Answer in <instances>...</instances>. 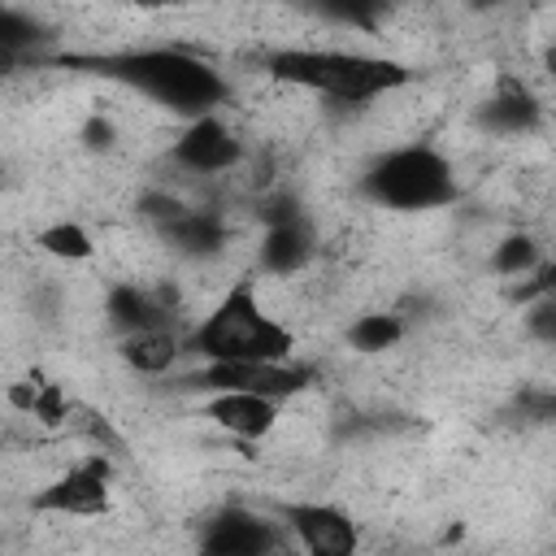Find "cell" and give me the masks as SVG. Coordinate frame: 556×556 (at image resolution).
<instances>
[{
  "instance_id": "4fadbf2b",
  "label": "cell",
  "mask_w": 556,
  "mask_h": 556,
  "mask_svg": "<svg viewBox=\"0 0 556 556\" xmlns=\"http://www.w3.org/2000/svg\"><path fill=\"white\" fill-rule=\"evenodd\" d=\"M182 334L187 330H174V326H143V330H130V334H117V356L135 369V374H165L178 365L182 356Z\"/></svg>"
},
{
  "instance_id": "603a6c76",
  "label": "cell",
  "mask_w": 556,
  "mask_h": 556,
  "mask_svg": "<svg viewBox=\"0 0 556 556\" xmlns=\"http://www.w3.org/2000/svg\"><path fill=\"white\" fill-rule=\"evenodd\" d=\"M526 326H530V334L543 339V343L556 339V304H552V295H539V300L526 304Z\"/></svg>"
},
{
  "instance_id": "8992f818",
  "label": "cell",
  "mask_w": 556,
  "mask_h": 556,
  "mask_svg": "<svg viewBox=\"0 0 556 556\" xmlns=\"http://www.w3.org/2000/svg\"><path fill=\"white\" fill-rule=\"evenodd\" d=\"M109 486H113V460L104 452H91L78 465L61 469L48 486H39L30 495V508L39 517H104L113 504Z\"/></svg>"
},
{
  "instance_id": "30bf717a",
  "label": "cell",
  "mask_w": 556,
  "mask_h": 556,
  "mask_svg": "<svg viewBox=\"0 0 556 556\" xmlns=\"http://www.w3.org/2000/svg\"><path fill=\"white\" fill-rule=\"evenodd\" d=\"M282 408L287 404H278L269 395H256V391H208V400H204V417L217 430L235 434L239 443L269 439L278 430V421H282Z\"/></svg>"
},
{
  "instance_id": "2e32d148",
  "label": "cell",
  "mask_w": 556,
  "mask_h": 556,
  "mask_svg": "<svg viewBox=\"0 0 556 556\" xmlns=\"http://www.w3.org/2000/svg\"><path fill=\"white\" fill-rule=\"evenodd\" d=\"M404 334H408V321H404L400 313H387V308L361 313V317H352V321H348V330H343L348 348H352V352H361V356H378V352L395 348Z\"/></svg>"
},
{
  "instance_id": "277c9868",
  "label": "cell",
  "mask_w": 556,
  "mask_h": 556,
  "mask_svg": "<svg viewBox=\"0 0 556 556\" xmlns=\"http://www.w3.org/2000/svg\"><path fill=\"white\" fill-rule=\"evenodd\" d=\"M361 191L382 208L426 213L456 200V169L434 143H400L361 174Z\"/></svg>"
},
{
  "instance_id": "6da1fadb",
  "label": "cell",
  "mask_w": 556,
  "mask_h": 556,
  "mask_svg": "<svg viewBox=\"0 0 556 556\" xmlns=\"http://www.w3.org/2000/svg\"><path fill=\"white\" fill-rule=\"evenodd\" d=\"M87 65L100 70L104 78L165 104L169 113H178L187 122L200 113H217V104L230 100L226 74L187 48H130V52L91 56Z\"/></svg>"
},
{
  "instance_id": "d4e9b609",
  "label": "cell",
  "mask_w": 556,
  "mask_h": 556,
  "mask_svg": "<svg viewBox=\"0 0 556 556\" xmlns=\"http://www.w3.org/2000/svg\"><path fill=\"white\" fill-rule=\"evenodd\" d=\"M130 4H139V9H169V4H178V0H130Z\"/></svg>"
},
{
  "instance_id": "e0dca14e",
  "label": "cell",
  "mask_w": 556,
  "mask_h": 556,
  "mask_svg": "<svg viewBox=\"0 0 556 556\" xmlns=\"http://www.w3.org/2000/svg\"><path fill=\"white\" fill-rule=\"evenodd\" d=\"M35 248L48 252L52 261H74V265L96 256V239H91V230H87L83 222H70V217L43 226V230L35 235Z\"/></svg>"
},
{
  "instance_id": "cb8c5ba5",
  "label": "cell",
  "mask_w": 556,
  "mask_h": 556,
  "mask_svg": "<svg viewBox=\"0 0 556 556\" xmlns=\"http://www.w3.org/2000/svg\"><path fill=\"white\" fill-rule=\"evenodd\" d=\"M78 139H83V148H91V152H109V148L117 143V126H113L104 113H91V117L83 122Z\"/></svg>"
},
{
  "instance_id": "ba28073f",
  "label": "cell",
  "mask_w": 556,
  "mask_h": 556,
  "mask_svg": "<svg viewBox=\"0 0 556 556\" xmlns=\"http://www.w3.org/2000/svg\"><path fill=\"white\" fill-rule=\"evenodd\" d=\"M169 161L191 169V174H226V169H235L243 161V139L217 113H200L174 139Z\"/></svg>"
},
{
  "instance_id": "d6986e66",
  "label": "cell",
  "mask_w": 556,
  "mask_h": 556,
  "mask_svg": "<svg viewBox=\"0 0 556 556\" xmlns=\"http://www.w3.org/2000/svg\"><path fill=\"white\" fill-rule=\"evenodd\" d=\"M539 261H543V243H539L534 235H526V230L504 235V239L495 243V252H491V269H495L500 278H526Z\"/></svg>"
},
{
  "instance_id": "3957f363",
  "label": "cell",
  "mask_w": 556,
  "mask_h": 556,
  "mask_svg": "<svg viewBox=\"0 0 556 556\" xmlns=\"http://www.w3.org/2000/svg\"><path fill=\"white\" fill-rule=\"evenodd\" d=\"M182 352L200 361H282L295 352V330L261 304L256 282L239 278L182 334Z\"/></svg>"
},
{
  "instance_id": "5b68a950",
  "label": "cell",
  "mask_w": 556,
  "mask_h": 556,
  "mask_svg": "<svg viewBox=\"0 0 556 556\" xmlns=\"http://www.w3.org/2000/svg\"><path fill=\"white\" fill-rule=\"evenodd\" d=\"M187 382L200 391H256V395L287 404L313 387V369L295 365L291 356H282V361H204L195 374H187Z\"/></svg>"
},
{
  "instance_id": "ffe728a7",
  "label": "cell",
  "mask_w": 556,
  "mask_h": 556,
  "mask_svg": "<svg viewBox=\"0 0 556 556\" xmlns=\"http://www.w3.org/2000/svg\"><path fill=\"white\" fill-rule=\"evenodd\" d=\"M43 39H48V30H43V22H39V17H30L26 9L0 4V48H13V52L35 56Z\"/></svg>"
},
{
  "instance_id": "7a4b0ae2",
  "label": "cell",
  "mask_w": 556,
  "mask_h": 556,
  "mask_svg": "<svg viewBox=\"0 0 556 556\" xmlns=\"http://www.w3.org/2000/svg\"><path fill=\"white\" fill-rule=\"evenodd\" d=\"M265 70L274 83H287L295 91H317L334 104H369L413 83L408 65L348 48H274L265 52Z\"/></svg>"
},
{
  "instance_id": "44dd1931",
  "label": "cell",
  "mask_w": 556,
  "mask_h": 556,
  "mask_svg": "<svg viewBox=\"0 0 556 556\" xmlns=\"http://www.w3.org/2000/svg\"><path fill=\"white\" fill-rule=\"evenodd\" d=\"M70 408H74V400L65 395L61 382H39V395H35V408H30L35 421H43V426H65V421H70Z\"/></svg>"
},
{
  "instance_id": "ac0fdd59",
  "label": "cell",
  "mask_w": 556,
  "mask_h": 556,
  "mask_svg": "<svg viewBox=\"0 0 556 556\" xmlns=\"http://www.w3.org/2000/svg\"><path fill=\"white\" fill-rule=\"evenodd\" d=\"M304 9H313L326 22L352 26V30H378L387 17V0H300Z\"/></svg>"
},
{
  "instance_id": "7402d4cb",
  "label": "cell",
  "mask_w": 556,
  "mask_h": 556,
  "mask_svg": "<svg viewBox=\"0 0 556 556\" xmlns=\"http://www.w3.org/2000/svg\"><path fill=\"white\" fill-rule=\"evenodd\" d=\"M182 208H187V204H182L178 195H169V191H148V195H139V217H148L156 230H161L165 222H174Z\"/></svg>"
},
{
  "instance_id": "8fae6325",
  "label": "cell",
  "mask_w": 556,
  "mask_h": 556,
  "mask_svg": "<svg viewBox=\"0 0 556 556\" xmlns=\"http://www.w3.org/2000/svg\"><path fill=\"white\" fill-rule=\"evenodd\" d=\"M256 261L269 278H291L300 274L308 261H313V230H308V217H295V222H278V226H265L261 243H256Z\"/></svg>"
},
{
  "instance_id": "52a82bcc",
  "label": "cell",
  "mask_w": 556,
  "mask_h": 556,
  "mask_svg": "<svg viewBox=\"0 0 556 556\" xmlns=\"http://www.w3.org/2000/svg\"><path fill=\"white\" fill-rule=\"evenodd\" d=\"M282 521L291 530V543L313 556H352L361 547L356 521L334 504H282Z\"/></svg>"
},
{
  "instance_id": "9c48e42d",
  "label": "cell",
  "mask_w": 556,
  "mask_h": 556,
  "mask_svg": "<svg viewBox=\"0 0 556 556\" xmlns=\"http://www.w3.org/2000/svg\"><path fill=\"white\" fill-rule=\"evenodd\" d=\"M287 543L291 539H282V530L274 521H265V517H256L252 508H239V504L217 508L208 517L204 534H200V547L208 556H269L278 547H287Z\"/></svg>"
},
{
  "instance_id": "7c38bea8",
  "label": "cell",
  "mask_w": 556,
  "mask_h": 556,
  "mask_svg": "<svg viewBox=\"0 0 556 556\" xmlns=\"http://www.w3.org/2000/svg\"><path fill=\"white\" fill-rule=\"evenodd\" d=\"M104 321L117 334H130V330H143V326H174V308L139 282H113L109 295H104Z\"/></svg>"
},
{
  "instance_id": "9a60e30c",
  "label": "cell",
  "mask_w": 556,
  "mask_h": 556,
  "mask_svg": "<svg viewBox=\"0 0 556 556\" xmlns=\"http://www.w3.org/2000/svg\"><path fill=\"white\" fill-rule=\"evenodd\" d=\"M543 122V104L521 87V83H504L486 104H482V126L495 135H530Z\"/></svg>"
},
{
  "instance_id": "5bb4252c",
  "label": "cell",
  "mask_w": 556,
  "mask_h": 556,
  "mask_svg": "<svg viewBox=\"0 0 556 556\" xmlns=\"http://www.w3.org/2000/svg\"><path fill=\"white\" fill-rule=\"evenodd\" d=\"M161 239L178 252V256H191V261H208L226 248V222L213 213V208H182L174 222L161 226Z\"/></svg>"
}]
</instances>
